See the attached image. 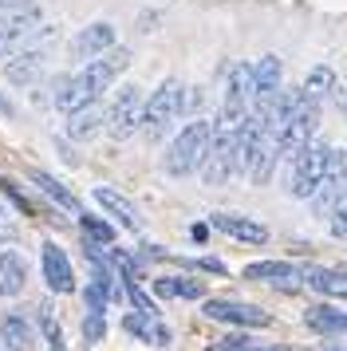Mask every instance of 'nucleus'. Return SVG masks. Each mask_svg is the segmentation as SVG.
<instances>
[{"instance_id": "11", "label": "nucleus", "mask_w": 347, "mask_h": 351, "mask_svg": "<svg viewBox=\"0 0 347 351\" xmlns=\"http://www.w3.org/2000/svg\"><path fill=\"white\" fill-rule=\"evenodd\" d=\"M300 280H304L308 288H315L320 296H335V300H347V272H344V269L304 265V269H300Z\"/></svg>"}, {"instance_id": "27", "label": "nucleus", "mask_w": 347, "mask_h": 351, "mask_svg": "<svg viewBox=\"0 0 347 351\" xmlns=\"http://www.w3.org/2000/svg\"><path fill=\"white\" fill-rule=\"evenodd\" d=\"M328 229H331V237H335V241H347V190L339 193V197H335V206H331Z\"/></svg>"}, {"instance_id": "24", "label": "nucleus", "mask_w": 347, "mask_h": 351, "mask_svg": "<svg viewBox=\"0 0 347 351\" xmlns=\"http://www.w3.org/2000/svg\"><path fill=\"white\" fill-rule=\"evenodd\" d=\"M280 75H284V67L276 56H265L261 64L252 67V83H256V95H272L276 87H280Z\"/></svg>"}, {"instance_id": "30", "label": "nucleus", "mask_w": 347, "mask_h": 351, "mask_svg": "<svg viewBox=\"0 0 347 351\" xmlns=\"http://www.w3.org/2000/svg\"><path fill=\"white\" fill-rule=\"evenodd\" d=\"M174 296L202 300V296H205V285H202V280H182V276H174Z\"/></svg>"}, {"instance_id": "8", "label": "nucleus", "mask_w": 347, "mask_h": 351, "mask_svg": "<svg viewBox=\"0 0 347 351\" xmlns=\"http://www.w3.org/2000/svg\"><path fill=\"white\" fill-rule=\"evenodd\" d=\"M198 170H202L205 186L229 182V174H233V134H213V143H209V150H205V158Z\"/></svg>"}, {"instance_id": "2", "label": "nucleus", "mask_w": 347, "mask_h": 351, "mask_svg": "<svg viewBox=\"0 0 347 351\" xmlns=\"http://www.w3.org/2000/svg\"><path fill=\"white\" fill-rule=\"evenodd\" d=\"M182 91L186 87L178 80H166L158 91H150V99L142 103V130H146V138H162L174 127V119L182 114Z\"/></svg>"}, {"instance_id": "9", "label": "nucleus", "mask_w": 347, "mask_h": 351, "mask_svg": "<svg viewBox=\"0 0 347 351\" xmlns=\"http://www.w3.org/2000/svg\"><path fill=\"white\" fill-rule=\"evenodd\" d=\"M123 328L134 335V339L150 343V348H166V343H170V328L158 319V312H139V308H134V312L123 316Z\"/></svg>"}, {"instance_id": "5", "label": "nucleus", "mask_w": 347, "mask_h": 351, "mask_svg": "<svg viewBox=\"0 0 347 351\" xmlns=\"http://www.w3.org/2000/svg\"><path fill=\"white\" fill-rule=\"evenodd\" d=\"M126 64H130V51L115 44V48L99 51L95 60H87V67H83V75H87V83L95 87V95H103V91H107L110 83H115V80H119V75L126 71Z\"/></svg>"}, {"instance_id": "15", "label": "nucleus", "mask_w": 347, "mask_h": 351, "mask_svg": "<svg viewBox=\"0 0 347 351\" xmlns=\"http://www.w3.org/2000/svg\"><path fill=\"white\" fill-rule=\"evenodd\" d=\"M0 343L8 351H36V324L20 312L4 316L0 319Z\"/></svg>"}, {"instance_id": "33", "label": "nucleus", "mask_w": 347, "mask_h": 351, "mask_svg": "<svg viewBox=\"0 0 347 351\" xmlns=\"http://www.w3.org/2000/svg\"><path fill=\"white\" fill-rule=\"evenodd\" d=\"M198 265H202L205 272H225V265H221V261H213V256H202Z\"/></svg>"}, {"instance_id": "22", "label": "nucleus", "mask_w": 347, "mask_h": 351, "mask_svg": "<svg viewBox=\"0 0 347 351\" xmlns=\"http://www.w3.org/2000/svg\"><path fill=\"white\" fill-rule=\"evenodd\" d=\"M79 229H83V241L91 245V249H99V245H115V225L107 221V217H95V213H87V209H79Z\"/></svg>"}, {"instance_id": "19", "label": "nucleus", "mask_w": 347, "mask_h": 351, "mask_svg": "<svg viewBox=\"0 0 347 351\" xmlns=\"http://www.w3.org/2000/svg\"><path fill=\"white\" fill-rule=\"evenodd\" d=\"M245 280H268V285H280V288H296L300 269H292L288 261H256L245 269Z\"/></svg>"}, {"instance_id": "3", "label": "nucleus", "mask_w": 347, "mask_h": 351, "mask_svg": "<svg viewBox=\"0 0 347 351\" xmlns=\"http://www.w3.org/2000/svg\"><path fill=\"white\" fill-rule=\"evenodd\" d=\"M324 158H328V143H304L296 150V158H292V178H288V193L300 197V202H308L312 190L320 186V178H324Z\"/></svg>"}, {"instance_id": "13", "label": "nucleus", "mask_w": 347, "mask_h": 351, "mask_svg": "<svg viewBox=\"0 0 347 351\" xmlns=\"http://www.w3.org/2000/svg\"><path fill=\"white\" fill-rule=\"evenodd\" d=\"M56 87H60V91H56V107H60L63 114H71V111H79V107H87V103H95V99H99L83 71H79V75H67V80H60Z\"/></svg>"}, {"instance_id": "6", "label": "nucleus", "mask_w": 347, "mask_h": 351, "mask_svg": "<svg viewBox=\"0 0 347 351\" xmlns=\"http://www.w3.org/2000/svg\"><path fill=\"white\" fill-rule=\"evenodd\" d=\"M205 316L217 324H233V328H268L272 316L241 300H205Z\"/></svg>"}, {"instance_id": "37", "label": "nucleus", "mask_w": 347, "mask_h": 351, "mask_svg": "<svg viewBox=\"0 0 347 351\" xmlns=\"http://www.w3.org/2000/svg\"><path fill=\"white\" fill-rule=\"evenodd\" d=\"M344 111H347V103H344Z\"/></svg>"}, {"instance_id": "32", "label": "nucleus", "mask_w": 347, "mask_h": 351, "mask_svg": "<svg viewBox=\"0 0 347 351\" xmlns=\"http://www.w3.org/2000/svg\"><path fill=\"white\" fill-rule=\"evenodd\" d=\"M154 292L162 296V300H170V296H174V276H162V280H154Z\"/></svg>"}, {"instance_id": "4", "label": "nucleus", "mask_w": 347, "mask_h": 351, "mask_svg": "<svg viewBox=\"0 0 347 351\" xmlns=\"http://www.w3.org/2000/svg\"><path fill=\"white\" fill-rule=\"evenodd\" d=\"M142 103L146 99L139 95V87H123L115 95V103H110V111H107L110 138L126 143V138H134V130H142Z\"/></svg>"}, {"instance_id": "29", "label": "nucleus", "mask_w": 347, "mask_h": 351, "mask_svg": "<svg viewBox=\"0 0 347 351\" xmlns=\"http://www.w3.org/2000/svg\"><path fill=\"white\" fill-rule=\"evenodd\" d=\"M209 351H261V348L252 343L249 335H225V339H217Z\"/></svg>"}, {"instance_id": "1", "label": "nucleus", "mask_w": 347, "mask_h": 351, "mask_svg": "<svg viewBox=\"0 0 347 351\" xmlns=\"http://www.w3.org/2000/svg\"><path fill=\"white\" fill-rule=\"evenodd\" d=\"M209 143H213V123H209V119H193V123H186V127L174 134L170 150H166V174L170 178L193 174V170L202 166Z\"/></svg>"}, {"instance_id": "18", "label": "nucleus", "mask_w": 347, "mask_h": 351, "mask_svg": "<svg viewBox=\"0 0 347 351\" xmlns=\"http://www.w3.org/2000/svg\"><path fill=\"white\" fill-rule=\"evenodd\" d=\"M44 71V51H20V56H8L4 64V80L16 83V87H32Z\"/></svg>"}, {"instance_id": "20", "label": "nucleus", "mask_w": 347, "mask_h": 351, "mask_svg": "<svg viewBox=\"0 0 347 351\" xmlns=\"http://www.w3.org/2000/svg\"><path fill=\"white\" fill-rule=\"evenodd\" d=\"M304 324L320 335H347V312L331 308V304H312L304 312Z\"/></svg>"}, {"instance_id": "10", "label": "nucleus", "mask_w": 347, "mask_h": 351, "mask_svg": "<svg viewBox=\"0 0 347 351\" xmlns=\"http://www.w3.org/2000/svg\"><path fill=\"white\" fill-rule=\"evenodd\" d=\"M213 229L221 233H229L233 241H245V245H265L268 241V229L261 221H252V217H241V213H213L209 217Z\"/></svg>"}, {"instance_id": "28", "label": "nucleus", "mask_w": 347, "mask_h": 351, "mask_svg": "<svg viewBox=\"0 0 347 351\" xmlns=\"http://www.w3.org/2000/svg\"><path fill=\"white\" fill-rule=\"evenodd\" d=\"M103 335H107V316L103 312H87L83 316V339L87 343H103Z\"/></svg>"}, {"instance_id": "7", "label": "nucleus", "mask_w": 347, "mask_h": 351, "mask_svg": "<svg viewBox=\"0 0 347 351\" xmlns=\"http://www.w3.org/2000/svg\"><path fill=\"white\" fill-rule=\"evenodd\" d=\"M40 272H44L47 288H51L56 296H63V292H71V288H75L71 261H67V253H63L56 241H44V245H40Z\"/></svg>"}, {"instance_id": "35", "label": "nucleus", "mask_w": 347, "mask_h": 351, "mask_svg": "<svg viewBox=\"0 0 347 351\" xmlns=\"http://www.w3.org/2000/svg\"><path fill=\"white\" fill-rule=\"evenodd\" d=\"M324 351H347V348H324Z\"/></svg>"}, {"instance_id": "16", "label": "nucleus", "mask_w": 347, "mask_h": 351, "mask_svg": "<svg viewBox=\"0 0 347 351\" xmlns=\"http://www.w3.org/2000/svg\"><path fill=\"white\" fill-rule=\"evenodd\" d=\"M103 127H107V111L99 103H87V107H79V111L67 114V138H75V143L95 138Z\"/></svg>"}, {"instance_id": "17", "label": "nucleus", "mask_w": 347, "mask_h": 351, "mask_svg": "<svg viewBox=\"0 0 347 351\" xmlns=\"http://www.w3.org/2000/svg\"><path fill=\"white\" fill-rule=\"evenodd\" d=\"M28 285V261L16 253V249H4L0 253V296H20Z\"/></svg>"}, {"instance_id": "21", "label": "nucleus", "mask_w": 347, "mask_h": 351, "mask_svg": "<svg viewBox=\"0 0 347 351\" xmlns=\"http://www.w3.org/2000/svg\"><path fill=\"white\" fill-rule=\"evenodd\" d=\"M28 178H32V186H40V193H47V197H51L60 209H67V213H75V217H79V209H83V206L75 202V193H71V190H63L60 178L44 174V170H32Z\"/></svg>"}, {"instance_id": "34", "label": "nucleus", "mask_w": 347, "mask_h": 351, "mask_svg": "<svg viewBox=\"0 0 347 351\" xmlns=\"http://www.w3.org/2000/svg\"><path fill=\"white\" fill-rule=\"evenodd\" d=\"M189 237H193V241H205V237H209V225H193V229H189Z\"/></svg>"}, {"instance_id": "12", "label": "nucleus", "mask_w": 347, "mask_h": 351, "mask_svg": "<svg viewBox=\"0 0 347 351\" xmlns=\"http://www.w3.org/2000/svg\"><path fill=\"white\" fill-rule=\"evenodd\" d=\"M95 202L103 206V213H107V217H115V221L126 225V229H139V225H142L139 206H134L130 197H123L119 190H110V186H95Z\"/></svg>"}, {"instance_id": "23", "label": "nucleus", "mask_w": 347, "mask_h": 351, "mask_svg": "<svg viewBox=\"0 0 347 351\" xmlns=\"http://www.w3.org/2000/svg\"><path fill=\"white\" fill-rule=\"evenodd\" d=\"M331 91H335V71H331L328 64H320L308 71V80H304V87H300V95H308V99H328Z\"/></svg>"}, {"instance_id": "25", "label": "nucleus", "mask_w": 347, "mask_h": 351, "mask_svg": "<svg viewBox=\"0 0 347 351\" xmlns=\"http://www.w3.org/2000/svg\"><path fill=\"white\" fill-rule=\"evenodd\" d=\"M225 99H241V103H249L256 99V83H252V67L249 64H237L233 71H229V91H225Z\"/></svg>"}, {"instance_id": "14", "label": "nucleus", "mask_w": 347, "mask_h": 351, "mask_svg": "<svg viewBox=\"0 0 347 351\" xmlns=\"http://www.w3.org/2000/svg\"><path fill=\"white\" fill-rule=\"evenodd\" d=\"M107 48H115V28H110L107 20L87 24V28L71 40V51H75L79 60H95L99 51H107Z\"/></svg>"}, {"instance_id": "31", "label": "nucleus", "mask_w": 347, "mask_h": 351, "mask_svg": "<svg viewBox=\"0 0 347 351\" xmlns=\"http://www.w3.org/2000/svg\"><path fill=\"white\" fill-rule=\"evenodd\" d=\"M126 296H130V304H134L139 312H158V304H154V300H150V296H146V292L139 288V280H126Z\"/></svg>"}, {"instance_id": "26", "label": "nucleus", "mask_w": 347, "mask_h": 351, "mask_svg": "<svg viewBox=\"0 0 347 351\" xmlns=\"http://www.w3.org/2000/svg\"><path fill=\"white\" fill-rule=\"evenodd\" d=\"M36 312H40L36 319H40V332H44L47 348H51V351H60V324H56V308H51V304H40Z\"/></svg>"}, {"instance_id": "36", "label": "nucleus", "mask_w": 347, "mask_h": 351, "mask_svg": "<svg viewBox=\"0 0 347 351\" xmlns=\"http://www.w3.org/2000/svg\"><path fill=\"white\" fill-rule=\"evenodd\" d=\"M0 4H12V0H0Z\"/></svg>"}]
</instances>
